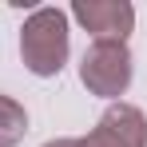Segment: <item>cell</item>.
<instances>
[{
	"mask_svg": "<svg viewBox=\"0 0 147 147\" xmlns=\"http://www.w3.org/2000/svg\"><path fill=\"white\" fill-rule=\"evenodd\" d=\"M20 60L32 76H56L68 60V12L36 8L20 28Z\"/></svg>",
	"mask_w": 147,
	"mask_h": 147,
	"instance_id": "obj_1",
	"label": "cell"
},
{
	"mask_svg": "<svg viewBox=\"0 0 147 147\" xmlns=\"http://www.w3.org/2000/svg\"><path fill=\"white\" fill-rule=\"evenodd\" d=\"M80 80L92 96L115 99L131 88V52L127 44H96L84 52V64H80Z\"/></svg>",
	"mask_w": 147,
	"mask_h": 147,
	"instance_id": "obj_2",
	"label": "cell"
},
{
	"mask_svg": "<svg viewBox=\"0 0 147 147\" xmlns=\"http://www.w3.org/2000/svg\"><path fill=\"white\" fill-rule=\"evenodd\" d=\"M72 16L96 36V44H123L135 28V8L127 0H76Z\"/></svg>",
	"mask_w": 147,
	"mask_h": 147,
	"instance_id": "obj_3",
	"label": "cell"
},
{
	"mask_svg": "<svg viewBox=\"0 0 147 147\" xmlns=\"http://www.w3.org/2000/svg\"><path fill=\"white\" fill-rule=\"evenodd\" d=\"M99 123H107L127 147H147V119H143V111H139L135 103H123V99L111 103V107L99 115Z\"/></svg>",
	"mask_w": 147,
	"mask_h": 147,
	"instance_id": "obj_4",
	"label": "cell"
},
{
	"mask_svg": "<svg viewBox=\"0 0 147 147\" xmlns=\"http://www.w3.org/2000/svg\"><path fill=\"white\" fill-rule=\"evenodd\" d=\"M28 131V111L12 96H0V147H16Z\"/></svg>",
	"mask_w": 147,
	"mask_h": 147,
	"instance_id": "obj_5",
	"label": "cell"
},
{
	"mask_svg": "<svg viewBox=\"0 0 147 147\" xmlns=\"http://www.w3.org/2000/svg\"><path fill=\"white\" fill-rule=\"evenodd\" d=\"M76 147H127V143H123V139L107 127V123H96L84 139H76Z\"/></svg>",
	"mask_w": 147,
	"mask_h": 147,
	"instance_id": "obj_6",
	"label": "cell"
},
{
	"mask_svg": "<svg viewBox=\"0 0 147 147\" xmlns=\"http://www.w3.org/2000/svg\"><path fill=\"white\" fill-rule=\"evenodd\" d=\"M44 147H76V139H48Z\"/></svg>",
	"mask_w": 147,
	"mask_h": 147,
	"instance_id": "obj_7",
	"label": "cell"
}]
</instances>
